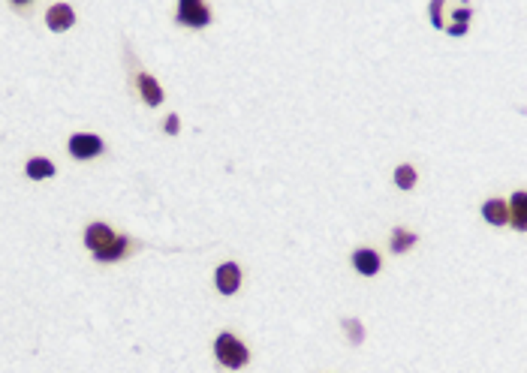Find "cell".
<instances>
[{"label": "cell", "mask_w": 527, "mask_h": 373, "mask_svg": "<svg viewBox=\"0 0 527 373\" xmlns=\"http://www.w3.org/2000/svg\"><path fill=\"white\" fill-rule=\"evenodd\" d=\"M139 90H142V97H145V103H148V106H160L163 103V90H160L157 81L148 76V72H142V76H139Z\"/></svg>", "instance_id": "cell-8"}, {"label": "cell", "mask_w": 527, "mask_h": 373, "mask_svg": "<svg viewBox=\"0 0 527 373\" xmlns=\"http://www.w3.org/2000/svg\"><path fill=\"white\" fill-rule=\"evenodd\" d=\"M395 184L401 187V190H410L416 184V169L413 166H398L395 172Z\"/></svg>", "instance_id": "cell-12"}, {"label": "cell", "mask_w": 527, "mask_h": 373, "mask_svg": "<svg viewBox=\"0 0 527 373\" xmlns=\"http://www.w3.org/2000/svg\"><path fill=\"white\" fill-rule=\"evenodd\" d=\"M178 22L187 27H205V24H211V13H208V6L202 0H181Z\"/></svg>", "instance_id": "cell-3"}, {"label": "cell", "mask_w": 527, "mask_h": 373, "mask_svg": "<svg viewBox=\"0 0 527 373\" xmlns=\"http://www.w3.org/2000/svg\"><path fill=\"white\" fill-rule=\"evenodd\" d=\"M85 244H88V250L94 253L97 259H103V262H115V259H121L124 253H127V238H117V235H112V229L103 226V223L88 226Z\"/></svg>", "instance_id": "cell-1"}, {"label": "cell", "mask_w": 527, "mask_h": 373, "mask_svg": "<svg viewBox=\"0 0 527 373\" xmlns=\"http://www.w3.org/2000/svg\"><path fill=\"white\" fill-rule=\"evenodd\" d=\"M214 352H217V361H223L226 367H232V370H238L248 365V349L241 347V340H235L232 334H220L214 343Z\"/></svg>", "instance_id": "cell-2"}, {"label": "cell", "mask_w": 527, "mask_h": 373, "mask_svg": "<svg viewBox=\"0 0 527 373\" xmlns=\"http://www.w3.org/2000/svg\"><path fill=\"white\" fill-rule=\"evenodd\" d=\"M99 151H103V142H99L97 135L79 133V135H72V139H70V154L76 160H90V157H97Z\"/></svg>", "instance_id": "cell-4"}, {"label": "cell", "mask_w": 527, "mask_h": 373, "mask_svg": "<svg viewBox=\"0 0 527 373\" xmlns=\"http://www.w3.org/2000/svg\"><path fill=\"white\" fill-rule=\"evenodd\" d=\"M27 175H31L33 181H42V178H51L54 175V166L49 160H42V157H36L27 163Z\"/></svg>", "instance_id": "cell-11"}, {"label": "cell", "mask_w": 527, "mask_h": 373, "mask_svg": "<svg viewBox=\"0 0 527 373\" xmlns=\"http://www.w3.org/2000/svg\"><path fill=\"white\" fill-rule=\"evenodd\" d=\"M483 217L494 226H503V223H510V205H506L503 199H492V202H485Z\"/></svg>", "instance_id": "cell-7"}, {"label": "cell", "mask_w": 527, "mask_h": 373, "mask_svg": "<svg viewBox=\"0 0 527 373\" xmlns=\"http://www.w3.org/2000/svg\"><path fill=\"white\" fill-rule=\"evenodd\" d=\"M440 9H443V3H440V0H434V3L428 6V13H431V22H434V27H440Z\"/></svg>", "instance_id": "cell-16"}, {"label": "cell", "mask_w": 527, "mask_h": 373, "mask_svg": "<svg viewBox=\"0 0 527 373\" xmlns=\"http://www.w3.org/2000/svg\"><path fill=\"white\" fill-rule=\"evenodd\" d=\"M238 283H241V271L235 262H226V265L217 268V289H220L223 295H232L235 289H238Z\"/></svg>", "instance_id": "cell-5"}, {"label": "cell", "mask_w": 527, "mask_h": 373, "mask_svg": "<svg viewBox=\"0 0 527 373\" xmlns=\"http://www.w3.org/2000/svg\"><path fill=\"white\" fill-rule=\"evenodd\" d=\"M166 133H172V135L178 133V117H175V115H169V117H166Z\"/></svg>", "instance_id": "cell-17"}, {"label": "cell", "mask_w": 527, "mask_h": 373, "mask_svg": "<svg viewBox=\"0 0 527 373\" xmlns=\"http://www.w3.org/2000/svg\"><path fill=\"white\" fill-rule=\"evenodd\" d=\"M510 220L515 223V229H527V196H524V193H515V196H512Z\"/></svg>", "instance_id": "cell-10"}, {"label": "cell", "mask_w": 527, "mask_h": 373, "mask_svg": "<svg viewBox=\"0 0 527 373\" xmlns=\"http://www.w3.org/2000/svg\"><path fill=\"white\" fill-rule=\"evenodd\" d=\"M45 22H49L51 31H67V27H72V22H76V15H72V6L67 3H54L49 9V15H45Z\"/></svg>", "instance_id": "cell-6"}, {"label": "cell", "mask_w": 527, "mask_h": 373, "mask_svg": "<svg viewBox=\"0 0 527 373\" xmlns=\"http://www.w3.org/2000/svg\"><path fill=\"white\" fill-rule=\"evenodd\" d=\"M343 325H347V331H350V340H352V343H362V338H365V331H362V325H359L356 320H347Z\"/></svg>", "instance_id": "cell-15"}, {"label": "cell", "mask_w": 527, "mask_h": 373, "mask_svg": "<svg viewBox=\"0 0 527 373\" xmlns=\"http://www.w3.org/2000/svg\"><path fill=\"white\" fill-rule=\"evenodd\" d=\"M467 22H470V9H461V13H455V24L449 27V33H464L467 31Z\"/></svg>", "instance_id": "cell-14"}, {"label": "cell", "mask_w": 527, "mask_h": 373, "mask_svg": "<svg viewBox=\"0 0 527 373\" xmlns=\"http://www.w3.org/2000/svg\"><path fill=\"white\" fill-rule=\"evenodd\" d=\"M352 265H356L362 274L371 277V274H377V271H380V256H377L374 250H359L356 256H352Z\"/></svg>", "instance_id": "cell-9"}, {"label": "cell", "mask_w": 527, "mask_h": 373, "mask_svg": "<svg viewBox=\"0 0 527 373\" xmlns=\"http://www.w3.org/2000/svg\"><path fill=\"white\" fill-rule=\"evenodd\" d=\"M413 235L410 232H404V229H395V241H392V250L395 253H404L407 247H413Z\"/></svg>", "instance_id": "cell-13"}]
</instances>
